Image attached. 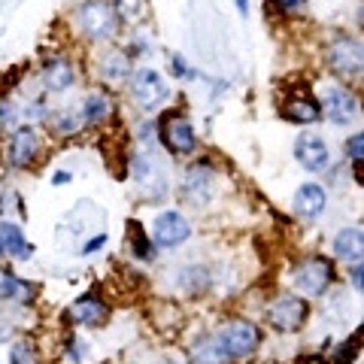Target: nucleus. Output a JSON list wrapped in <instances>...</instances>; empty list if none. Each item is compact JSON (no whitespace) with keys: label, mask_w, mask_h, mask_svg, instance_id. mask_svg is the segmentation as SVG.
I'll use <instances>...</instances> for the list:
<instances>
[{"label":"nucleus","mask_w":364,"mask_h":364,"mask_svg":"<svg viewBox=\"0 0 364 364\" xmlns=\"http://www.w3.org/2000/svg\"><path fill=\"white\" fill-rule=\"evenodd\" d=\"M112 6H116L122 25L124 21H140L149 13V0H112Z\"/></svg>","instance_id":"nucleus-28"},{"label":"nucleus","mask_w":364,"mask_h":364,"mask_svg":"<svg viewBox=\"0 0 364 364\" xmlns=\"http://www.w3.org/2000/svg\"><path fill=\"white\" fill-rule=\"evenodd\" d=\"M182 195L191 207H207L215 195V164L210 158H198L195 164L186 170V179H182Z\"/></svg>","instance_id":"nucleus-9"},{"label":"nucleus","mask_w":364,"mask_h":364,"mask_svg":"<svg viewBox=\"0 0 364 364\" xmlns=\"http://www.w3.org/2000/svg\"><path fill=\"white\" fill-rule=\"evenodd\" d=\"M325 203H328V191H325V186H318V182H304V186L294 191V213L304 215V219L322 215Z\"/></svg>","instance_id":"nucleus-16"},{"label":"nucleus","mask_w":364,"mask_h":364,"mask_svg":"<svg viewBox=\"0 0 364 364\" xmlns=\"http://www.w3.org/2000/svg\"><path fill=\"white\" fill-rule=\"evenodd\" d=\"M109 112H112V100L107 91H88V97H85V104H82V119L85 124H104L109 119Z\"/></svg>","instance_id":"nucleus-21"},{"label":"nucleus","mask_w":364,"mask_h":364,"mask_svg":"<svg viewBox=\"0 0 364 364\" xmlns=\"http://www.w3.org/2000/svg\"><path fill=\"white\" fill-rule=\"evenodd\" d=\"M128 234H131V252H134V258L152 261L155 252H158V246H155L152 237H146L143 225H140V222H131V225H128Z\"/></svg>","instance_id":"nucleus-24"},{"label":"nucleus","mask_w":364,"mask_h":364,"mask_svg":"<svg viewBox=\"0 0 364 364\" xmlns=\"http://www.w3.org/2000/svg\"><path fill=\"white\" fill-rule=\"evenodd\" d=\"M43 155V136L31 124H18L6 140V164L13 170H31Z\"/></svg>","instance_id":"nucleus-7"},{"label":"nucleus","mask_w":364,"mask_h":364,"mask_svg":"<svg viewBox=\"0 0 364 364\" xmlns=\"http://www.w3.org/2000/svg\"><path fill=\"white\" fill-rule=\"evenodd\" d=\"M215 340H219V346L225 349L228 358L240 361V358H249L261 346V328L252 322V318L234 316L215 331Z\"/></svg>","instance_id":"nucleus-2"},{"label":"nucleus","mask_w":364,"mask_h":364,"mask_svg":"<svg viewBox=\"0 0 364 364\" xmlns=\"http://www.w3.org/2000/svg\"><path fill=\"white\" fill-rule=\"evenodd\" d=\"M33 294H37L33 282L18 279L16 273H9V270L0 273V301H31Z\"/></svg>","instance_id":"nucleus-22"},{"label":"nucleus","mask_w":364,"mask_h":364,"mask_svg":"<svg viewBox=\"0 0 364 364\" xmlns=\"http://www.w3.org/2000/svg\"><path fill=\"white\" fill-rule=\"evenodd\" d=\"M273 6L279 9V13H298V9L304 6V0H270Z\"/></svg>","instance_id":"nucleus-32"},{"label":"nucleus","mask_w":364,"mask_h":364,"mask_svg":"<svg viewBox=\"0 0 364 364\" xmlns=\"http://www.w3.org/2000/svg\"><path fill=\"white\" fill-rule=\"evenodd\" d=\"M73 21L82 31V37H88L91 43H107L122 28V18L112 6V0H82L73 13Z\"/></svg>","instance_id":"nucleus-1"},{"label":"nucleus","mask_w":364,"mask_h":364,"mask_svg":"<svg viewBox=\"0 0 364 364\" xmlns=\"http://www.w3.org/2000/svg\"><path fill=\"white\" fill-rule=\"evenodd\" d=\"M237 13H240V16H249V0H237Z\"/></svg>","instance_id":"nucleus-36"},{"label":"nucleus","mask_w":364,"mask_h":364,"mask_svg":"<svg viewBox=\"0 0 364 364\" xmlns=\"http://www.w3.org/2000/svg\"><path fill=\"white\" fill-rule=\"evenodd\" d=\"M128 91H131L134 104L140 109H146V112L164 107L170 100V88L164 82V76L158 70H152V67H140V70H134L131 79H128Z\"/></svg>","instance_id":"nucleus-5"},{"label":"nucleus","mask_w":364,"mask_h":364,"mask_svg":"<svg viewBox=\"0 0 364 364\" xmlns=\"http://www.w3.org/2000/svg\"><path fill=\"white\" fill-rule=\"evenodd\" d=\"M107 243V234H97V237H91V240L82 246V255H91V252H97V249H104Z\"/></svg>","instance_id":"nucleus-33"},{"label":"nucleus","mask_w":364,"mask_h":364,"mask_svg":"<svg viewBox=\"0 0 364 364\" xmlns=\"http://www.w3.org/2000/svg\"><path fill=\"white\" fill-rule=\"evenodd\" d=\"M67 316H70V322L73 325H85V328H97V325H104L107 318H109V306L107 301L95 291H88L82 294V298H76L70 304V310H67Z\"/></svg>","instance_id":"nucleus-13"},{"label":"nucleus","mask_w":364,"mask_h":364,"mask_svg":"<svg viewBox=\"0 0 364 364\" xmlns=\"http://www.w3.org/2000/svg\"><path fill=\"white\" fill-rule=\"evenodd\" d=\"M4 210H6V191L0 188V219H4Z\"/></svg>","instance_id":"nucleus-37"},{"label":"nucleus","mask_w":364,"mask_h":364,"mask_svg":"<svg viewBox=\"0 0 364 364\" xmlns=\"http://www.w3.org/2000/svg\"><path fill=\"white\" fill-rule=\"evenodd\" d=\"M0 258H6V249H4V237H0Z\"/></svg>","instance_id":"nucleus-39"},{"label":"nucleus","mask_w":364,"mask_h":364,"mask_svg":"<svg viewBox=\"0 0 364 364\" xmlns=\"http://www.w3.org/2000/svg\"><path fill=\"white\" fill-rule=\"evenodd\" d=\"M334 255L340 261H361L364 258V231H358V228H343V231L334 234Z\"/></svg>","instance_id":"nucleus-18"},{"label":"nucleus","mask_w":364,"mask_h":364,"mask_svg":"<svg viewBox=\"0 0 364 364\" xmlns=\"http://www.w3.org/2000/svg\"><path fill=\"white\" fill-rule=\"evenodd\" d=\"M328 67L343 79H361L364 76V37L340 33L328 46Z\"/></svg>","instance_id":"nucleus-3"},{"label":"nucleus","mask_w":364,"mask_h":364,"mask_svg":"<svg viewBox=\"0 0 364 364\" xmlns=\"http://www.w3.org/2000/svg\"><path fill=\"white\" fill-rule=\"evenodd\" d=\"M0 237H4V249L9 258L16 261H28L33 255V246L25 237V231L16 225V222H0Z\"/></svg>","instance_id":"nucleus-20"},{"label":"nucleus","mask_w":364,"mask_h":364,"mask_svg":"<svg viewBox=\"0 0 364 364\" xmlns=\"http://www.w3.org/2000/svg\"><path fill=\"white\" fill-rule=\"evenodd\" d=\"M179 286L186 289L188 294H200L203 289L210 286V273H207V267H200V264L182 267V273H179Z\"/></svg>","instance_id":"nucleus-26"},{"label":"nucleus","mask_w":364,"mask_h":364,"mask_svg":"<svg viewBox=\"0 0 364 364\" xmlns=\"http://www.w3.org/2000/svg\"><path fill=\"white\" fill-rule=\"evenodd\" d=\"M76 79H79V73L70 58H49L40 70V82L46 91H52V95H61V91L73 88Z\"/></svg>","instance_id":"nucleus-14"},{"label":"nucleus","mask_w":364,"mask_h":364,"mask_svg":"<svg viewBox=\"0 0 364 364\" xmlns=\"http://www.w3.org/2000/svg\"><path fill=\"white\" fill-rule=\"evenodd\" d=\"M9 364H40L33 343H28V340H21V343H16L13 349H9Z\"/></svg>","instance_id":"nucleus-29"},{"label":"nucleus","mask_w":364,"mask_h":364,"mask_svg":"<svg viewBox=\"0 0 364 364\" xmlns=\"http://www.w3.org/2000/svg\"><path fill=\"white\" fill-rule=\"evenodd\" d=\"M49 122L58 136H76V134H82V128H88L82 119V109H61V112H55Z\"/></svg>","instance_id":"nucleus-23"},{"label":"nucleus","mask_w":364,"mask_h":364,"mask_svg":"<svg viewBox=\"0 0 364 364\" xmlns=\"http://www.w3.org/2000/svg\"><path fill=\"white\" fill-rule=\"evenodd\" d=\"M310 318V304L301 294H279L277 301L267 306V322L270 328H277L282 334H294L301 331Z\"/></svg>","instance_id":"nucleus-8"},{"label":"nucleus","mask_w":364,"mask_h":364,"mask_svg":"<svg viewBox=\"0 0 364 364\" xmlns=\"http://www.w3.org/2000/svg\"><path fill=\"white\" fill-rule=\"evenodd\" d=\"M282 116H286L291 124H316L318 119H322V104L313 100L310 95L289 97V104L282 107Z\"/></svg>","instance_id":"nucleus-19"},{"label":"nucleus","mask_w":364,"mask_h":364,"mask_svg":"<svg viewBox=\"0 0 364 364\" xmlns=\"http://www.w3.org/2000/svg\"><path fill=\"white\" fill-rule=\"evenodd\" d=\"M158 140L170 155H195L198 152V134L195 124L186 116H176V112H164L161 122H158Z\"/></svg>","instance_id":"nucleus-6"},{"label":"nucleus","mask_w":364,"mask_h":364,"mask_svg":"<svg viewBox=\"0 0 364 364\" xmlns=\"http://www.w3.org/2000/svg\"><path fill=\"white\" fill-rule=\"evenodd\" d=\"M318 104H322V116L334 124H349L358 116V97L346 85H328Z\"/></svg>","instance_id":"nucleus-12"},{"label":"nucleus","mask_w":364,"mask_h":364,"mask_svg":"<svg viewBox=\"0 0 364 364\" xmlns=\"http://www.w3.org/2000/svg\"><path fill=\"white\" fill-rule=\"evenodd\" d=\"M170 76H173V79H195L198 73L186 64V58H182L179 52H173V55H170Z\"/></svg>","instance_id":"nucleus-30"},{"label":"nucleus","mask_w":364,"mask_h":364,"mask_svg":"<svg viewBox=\"0 0 364 364\" xmlns=\"http://www.w3.org/2000/svg\"><path fill=\"white\" fill-rule=\"evenodd\" d=\"M191 237V222L179 210H164L158 213V219L152 222V240L161 249H176Z\"/></svg>","instance_id":"nucleus-10"},{"label":"nucleus","mask_w":364,"mask_h":364,"mask_svg":"<svg viewBox=\"0 0 364 364\" xmlns=\"http://www.w3.org/2000/svg\"><path fill=\"white\" fill-rule=\"evenodd\" d=\"M361 343H364V325L358 328L352 337H346L343 343L337 346V352H334V361L331 364H355V358H358V352H361Z\"/></svg>","instance_id":"nucleus-27"},{"label":"nucleus","mask_w":364,"mask_h":364,"mask_svg":"<svg viewBox=\"0 0 364 364\" xmlns=\"http://www.w3.org/2000/svg\"><path fill=\"white\" fill-rule=\"evenodd\" d=\"M191 355H195V364H228V361H231L225 355V349L219 346V340H215V337L198 340V346L191 349Z\"/></svg>","instance_id":"nucleus-25"},{"label":"nucleus","mask_w":364,"mask_h":364,"mask_svg":"<svg viewBox=\"0 0 364 364\" xmlns=\"http://www.w3.org/2000/svg\"><path fill=\"white\" fill-rule=\"evenodd\" d=\"M134 179L140 182V188L149 198H164V191H167L164 170H161V164H158V161H152L149 155L136 158V161H134Z\"/></svg>","instance_id":"nucleus-15"},{"label":"nucleus","mask_w":364,"mask_h":364,"mask_svg":"<svg viewBox=\"0 0 364 364\" xmlns=\"http://www.w3.org/2000/svg\"><path fill=\"white\" fill-rule=\"evenodd\" d=\"M6 337H9V328H6L4 322H0V343H4V340H6Z\"/></svg>","instance_id":"nucleus-38"},{"label":"nucleus","mask_w":364,"mask_h":364,"mask_svg":"<svg viewBox=\"0 0 364 364\" xmlns=\"http://www.w3.org/2000/svg\"><path fill=\"white\" fill-rule=\"evenodd\" d=\"M298 364H328L322 355H306V358H301Z\"/></svg>","instance_id":"nucleus-35"},{"label":"nucleus","mask_w":364,"mask_h":364,"mask_svg":"<svg viewBox=\"0 0 364 364\" xmlns=\"http://www.w3.org/2000/svg\"><path fill=\"white\" fill-rule=\"evenodd\" d=\"M97 70L107 82H124V79H131V73H134L131 70V55L124 49H109V52L100 55Z\"/></svg>","instance_id":"nucleus-17"},{"label":"nucleus","mask_w":364,"mask_h":364,"mask_svg":"<svg viewBox=\"0 0 364 364\" xmlns=\"http://www.w3.org/2000/svg\"><path fill=\"white\" fill-rule=\"evenodd\" d=\"M346 155L352 158V161H364V131L355 134V136H349V143H346Z\"/></svg>","instance_id":"nucleus-31"},{"label":"nucleus","mask_w":364,"mask_h":364,"mask_svg":"<svg viewBox=\"0 0 364 364\" xmlns=\"http://www.w3.org/2000/svg\"><path fill=\"white\" fill-rule=\"evenodd\" d=\"M294 161H298L306 173H322L331 161V152H328L325 136H318L316 131H304L294 140Z\"/></svg>","instance_id":"nucleus-11"},{"label":"nucleus","mask_w":364,"mask_h":364,"mask_svg":"<svg viewBox=\"0 0 364 364\" xmlns=\"http://www.w3.org/2000/svg\"><path fill=\"white\" fill-rule=\"evenodd\" d=\"M334 282H337V270H334L331 261L322 258V255L301 261L291 273V286L304 294H310V298H322Z\"/></svg>","instance_id":"nucleus-4"},{"label":"nucleus","mask_w":364,"mask_h":364,"mask_svg":"<svg viewBox=\"0 0 364 364\" xmlns=\"http://www.w3.org/2000/svg\"><path fill=\"white\" fill-rule=\"evenodd\" d=\"M70 179H73V173H67V170H58V173L52 176L55 186H67V182H70Z\"/></svg>","instance_id":"nucleus-34"}]
</instances>
